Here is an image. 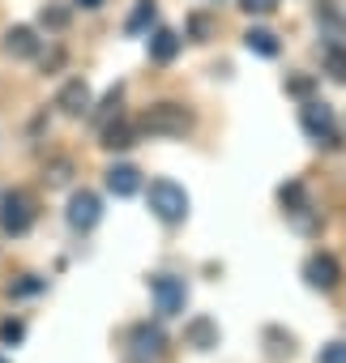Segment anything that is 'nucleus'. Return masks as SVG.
<instances>
[{
	"mask_svg": "<svg viewBox=\"0 0 346 363\" xmlns=\"http://www.w3.org/2000/svg\"><path fill=\"white\" fill-rule=\"evenodd\" d=\"M145 201H150V214L158 223H184L189 218V193L176 184V179H154Z\"/></svg>",
	"mask_w": 346,
	"mask_h": 363,
	"instance_id": "nucleus-1",
	"label": "nucleus"
},
{
	"mask_svg": "<svg viewBox=\"0 0 346 363\" xmlns=\"http://www.w3.org/2000/svg\"><path fill=\"white\" fill-rule=\"evenodd\" d=\"M141 128L154 133V137H184L193 128V111L184 103H154L141 116Z\"/></svg>",
	"mask_w": 346,
	"mask_h": 363,
	"instance_id": "nucleus-2",
	"label": "nucleus"
},
{
	"mask_svg": "<svg viewBox=\"0 0 346 363\" xmlns=\"http://www.w3.org/2000/svg\"><path fill=\"white\" fill-rule=\"evenodd\" d=\"M35 227V201L22 189H5L0 193V231L5 235H26Z\"/></svg>",
	"mask_w": 346,
	"mask_h": 363,
	"instance_id": "nucleus-3",
	"label": "nucleus"
},
{
	"mask_svg": "<svg viewBox=\"0 0 346 363\" xmlns=\"http://www.w3.org/2000/svg\"><path fill=\"white\" fill-rule=\"evenodd\" d=\"M150 295H154V312L158 316H180L189 303V282L176 274H154L150 278Z\"/></svg>",
	"mask_w": 346,
	"mask_h": 363,
	"instance_id": "nucleus-4",
	"label": "nucleus"
},
{
	"mask_svg": "<svg viewBox=\"0 0 346 363\" xmlns=\"http://www.w3.org/2000/svg\"><path fill=\"white\" fill-rule=\"evenodd\" d=\"M299 124H303V133H308L316 145H337V124H333V107H329V103H320V99L303 103Z\"/></svg>",
	"mask_w": 346,
	"mask_h": 363,
	"instance_id": "nucleus-5",
	"label": "nucleus"
},
{
	"mask_svg": "<svg viewBox=\"0 0 346 363\" xmlns=\"http://www.w3.org/2000/svg\"><path fill=\"white\" fill-rule=\"evenodd\" d=\"M99 218H103V201H99L90 189H82V193L69 197V227H73V231H94Z\"/></svg>",
	"mask_w": 346,
	"mask_h": 363,
	"instance_id": "nucleus-6",
	"label": "nucleus"
},
{
	"mask_svg": "<svg viewBox=\"0 0 346 363\" xmlns=\"http://www.w3.org/2000/svg\"><path fill=\"white\" fill-rule=\"evenodd\" d=\"M303 278H308L312 291H333V286L342 282V265H337L329 252H312V257L303 261Z\"/></svg>",
	"mask_w": 346,
	"mask_h": 363,
	"instance_id": "nucleus-7",
	"label": "nucleus"
},
{
	"mask_svg": "<svg viewBox=\"0 0 346 363\" xmlns=\"http://www.w3.org/2000/svg\"><path fill=\"white\" fill-rule=\"evenodd\" d=\"M56 107H60L65 116H86V111H90V86H86L82 77L65 82L60 94H56Z\"/></svg>",
	"mask_w": 346,
	"mask_h": 363,
	"instance_id": "nucleus-8",
	"label": "nucleus"
},
{
	"mask_svg": "<svg viewBox=\"0 0 346 363\" xmlns=\"http://www.w3.org/2000/svg\"><path fill=\"white\" fill-rule=\"evenodd\" d=\"M137 189H141V171H137V167H128V162L107 167V193H116V197H133Z\"/></svg>",
	"mask_w": 346,
	"mask_h": 363,
	"instance_id": "nucleus-9",
	"label": "nucleus"
},
{
	"mask_svg": "<svg viewBox=\"0 0 346 363\" xmlns=\"http://www.w3.org/2000/svg\"><path fill=\"white\" fill-rule=\"evenodd\" d=\"M5 52L18 60H30V56H39V35L30 26H13V30H5Z\"/></svg>",
	"mask_w": 346,
	"mask_h": 363,
	"instance_id": "nucleus-10",
	"label": "nucleus"
},
{
	"mask_svg": "<svg viewBox=\"0 0 346 363\" xmlns=\"http://www.w3.org/2000/svg\"><path fill=\"white\" fill-rule=\"evenodd\" d=\"M128 342H133V350L141 354V359H154V354H162V329L158 325H137L133 333H128Z\"/></svg>",
	"mask_w": 346,
	"mask_h": 363,
	"instance_id": "nucleus-11",
	"label": "nucleus"
},
{
	"mask_svg": "<svg viewBox=\"0 0 346 363\" xmlns=\"http://www.w3.org/2000/svg\"><path fill=\"white\" fill-rule=\"evenodd\" d=\"M184 337H189V346H197V350H210V346H218V325H214L210 316H197V320H189Z\"/></svg>",
	"mask_w": 346,
	"mask_h": 363,
	"instance_id": "nucleus-12",
	"label": "nucleus"
},
{
	"mask_svg": "<svg viewBox=\"0 0 346 363\" xmlns=\"http://www.w3.org/2000/svg\"><path fill=\"white\" fill-rule=\"evenodd\" d=\"M176 52H180V35L176 30H154L150 35V60L167 65V60H176Z\"/></svg>",
	"mask_w": 346,
	"mask_h": 363,
	"instance_id": "nucleus-13",
	"label": "nucleus"
},
{
	"mask_svg": "<svg viewBox=\"0 0 346 363\" xmlns=\"http://www.w3.org/2000/svg\"><path fill=\"white\" fill-rule=\"evenodd\" d=\"M244 48H248V52H257V56H265V60H274V56H278V35H274V30L252 26V30L244 35Z\"/></svg>",
	"mask_w": 346,
	"mask_h": 363,
	"instance_id": "nucleus-14",
	"label": "nucleus"
},
{
	"mask_svg": "<svg viewBox=\"0 0 346 363\" xmlns=\"http://www.w3.org/2000/svg\"><path fill=\"white\" fill-rule=\"evenodd\" d=\"M154 18H158V9H154V0H137V9L128 13V35H141V30H150L154 26Z\"/></svg>",
	"mask_w": 346,
	"mask_h": 363,
	"instance_id": "nucleus-15",
	"label": "nucleus"
},
{
	"mask_svg": "<svg viewBox=\"0 0 346 363\" xmlns=\"http://www.w3.org/2000/svg\"><path fill=\"white\" fill-rule=\"evenodd\" d=\"M133 137H137V133H133L128 124H107V128H103V145H107V150H128Z\"/></svg>",
	"mask_w": 346,
	"mask_h": 363,
	"instance_id": "nucleus-16",
	"label": "nucleus"
},
{
	"mask_svg": "<svg viewBox=\"0 0 346 363\" xmlns=\"http://www.w3.org/2000/svg\"><path fill=\"white\" fill-rule=\"evenodd\" d=\"M111 120H120V86H116V90H111V94L103 99V111L94 116V124H99V128H107Z\"/></svg>",
	"mask_w": 346,
	"mask_h": 363,
	"instance_id": "nucleus-17",
	"label": "nucleus"
},
{
	"mask_svg": "<svg viewBox=\"0 0 346 363\" xmlns=\"http://www.w3.org/2000/svg\"><path fill=\"white\" fill-rule=\"evenodd\" d=\"M39 22H43V26H52V30H65V26H69V9H65V5H43Z\"/></svg>",
	"mask_w": 346,
	"mask_h": 363,
	"instance_id": "nucleus-18",
	"label": "nucleus"
},
{
	"mask_svg": "<svg viewBox=\"0 0 346 363\" xmlns=\"http://www.w3.org/2000/svg\"><path fill=\"white\" fill-rule=\"evenodd\" d=\"M26 337V325L22 320H5V325H0V342H5V346H18Z\"/></svg>",
	"mask_w": 346,
	"mask_h": 363,
	"instance_id": "nucleus-19",
	"label": "nucleus"
},
{
	"mask_svg": "<svg viewBox=\"0 0 346 363\" xmlns=\"http://www.w3.org/2000/svg\"><path fill=\"white\" fill-rule=\"evenodd\" d=\"M39 291H43V278H35V274H26L22 282L9 286V295H18V299H22V295H39Z\"/></svg>",
	"mask_w": 346,
	"mask_h": 363,
	"instance_id": "nucleus-20",
	"label": "nucleus"
},
{
	"mask_svg": "<svg viewBox=\"0 0 346 363\" xmlns=\"http://www.w3.org/2000/svg\"><path fill=\"white\" fill-rule=\"evenodd\" d=\"M316 363H346V342H329V346H320Z\"/></svg>",
	"mask_w": 346,
	"mask_h": 363,
	"instance_id": "nucleus-21",
	"label": "nucleus"
},
{
	"mask_svg": "<svg viewBox=\"0 0 346 363\" xmlns=\"http://www.w3.org/2000/svg\"><path fill=\"white\" fill-rule=\"evenodd\" d=\"M274 5H278V0H240V9H244V13H269Z\"/></svg>",
	"mask_w": 346,
	"mask_h": 363,
	"instance_id": "nucleus-22",
	"label": "nucleus"
},
{
	"mask_svg": "<svg viewBox=\"0 0 346 363\" xmlns=\"http://www.w3.org/2000/svg\"><path fill=\"white\" fill-rule=\"evenodd\" d=\"M329 69H333V77L342 82V77H346V56H342V52H329Z\"/></svg>",
	"mask_w": 346,
	"mask_h": 363,
	"instance_id": "nucleus-23",
	"label": "nucleus"
},
{
	"mask_svg": "<svg viewBox=\"0 0 346 363\" xmlns=\"http://www.w3.org/2000/svg\"><path fill=\"white\" fill-rule=\"evenodd\" d=\"M286 90H291V94H308V90H312V82H308V77H295Z\"/></svg>",
	"mask_w": 346,
	"mask_h": 363,
	"instance_id": "nucleus-24",
	"label": "nucleus"
},
{
	"mask_svg": "<svg viewBox=\"0 0 346 363\" xmlns=\"http://www.w3.org/2000/svg\"><path fill=\"white\" fill-rule=\"evenodd\" d=\"M77 5H82V9H99V5H103V0H77Z\"/></svg>",
	"mask_w": 346,
	"mask_h": 363,
	"instance_id": "nucleus-25",
	"label": "nucleus"
},
{
	"mask_svg": "<svg viewBox=\"0 0 346 363\" xmlns=\"http://www.w3.org/2000/svg\"><path fill=\"white\" fill-rule=\"evenodd\" d=\"M0 363H9V359H0Z\"/></svg>",
	"mask_w": 346,
	"mask_h": 363,
	"instance_id": "nucleus-26",
	"label": "nucleus"
}]
</instances>
